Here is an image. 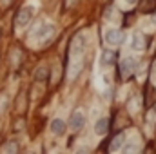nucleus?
<instances>
[{
    "mask_svg": "<svg viewBox=\"0 0 156 154\" xmlns=\"http://www.w3.org/2000/svg\"><path fill=\"white\" fill-rule=\"evenodd\" d=\"M31 18H33V9H31L29 5L22 7V9L16 13V16H15V29H24V27L31 22Z\"/></svg>",
    "mask_w": 156,
    "mask_h": 154,
    "instance_id": "nucleus-1",
    "label": "nucleus"
},
{
    "mask_svg": "<svg viewBox=\"0 0 156 154\" xmlns=\"http://www.w3.org/2000/svg\"><path fill=\"white\" fill-rule=\"evenodd\" d=\"M134 71H136V60L134 58H123L120 62V67H118V76L122 80H127Z\"/></svg>",
    "mask_w": 156,
    "mask_h": 154,
    "instance_id": "nucleus-2",
    "label": "nucleus"
},
{
    "mask_svg": "<svg viewBox=\"0 0 156 154\" xmlns=\"http://www.w3.org/2000/svg\"><path fill=\"white\" fill-rule=\"evenodd\" d=\"M55 33V27H53V24H40L38 27L33 31V38H37V40H47L51 35Z\"/></svg>",
    "mask_w": 156,
    "mask_h": 154,
    "instance_id": "nucleus-3",
    "label": "nucleus"
},
{
    "mask_svg": "<svg viewBox=\"0 0 156 154\" xmlns=\"http://www.w3.org/2000/svg\"><path fill=\"white\" fill-rule=\"evenodd\" d=\"M123 40H125V35H123V31H120V29H109V31L105 33V42H107L109 45H122Z\"/></svg>",
    "mask_w": 156,
    "mask_h": 154,
    "instance_id": "nucleus-4",
    "label": "nucleus"
},
{
    "mask_svg": "<svg viewBox=\"0 0 156 154\" xmlns=\"http://www.w3.org/2000/svg\"><path fill=\"white\" fill-rule=\"evenodd\" d=\"M83 125H85V116H83V113H80V111L73 113L71 120H69V127H71V131L76 132V131H80Z\"/></svg>",
    "mask_w": 156,
    "mask_h": 154,
    "instance_id": "nucleus-5",
    "label": "nucleus"
},
{
    "mask_svg": "<svg viewBox=\"0 0 156 154\" xmlns=\"http://www.w3.org/2000/svg\"><path fill=\"white\" fill-rule=\"evenodd\" d=\"M83 49H85V40H83V37L82 35L80 37H75L73 42H71V54L73 56H82Z\"/></svg>",
    "mask_w": 156,
    "mask_h": 154,
    "instance_id": "nucleus-6",
    "label": "nucleus"
},
{
    "mask_svg": "<svg viewBox=\"0 0 156 154\" xmlns=\"http://www.w3.org/2000/svg\"><path fill=\"white\" fill-rule=\"evenodd\" d=\"M109 125H111V121H109L107 118H102V120H98V121H96L94 132H96V134H100V136H104V134H107V131H109Z\"/></svg>",
    "mask_w": 156,
    "mask_h": 154,
    "instance_id": "nucleus-7",
    "label": "nucleus"
},
{
    "mask_svg": "<svg viewBox=\"0 0 156 154\" xmlns=\"http://www.w3.org/2000/svg\"><path fill=\"white\" fill-rule=\"evenodd\" d=\"M100 62H102V65H113L116 62V53L115 51H104Z\"/></svg>",
    "mask_w": 156,
    "mask_h": 154,
    "instance_id": "nucleus-8",
    "label": "nucleus"
},
{
    "mask_svg": "<svg viewBox=\"0 0 156 154\" xmlns=\"http://www.w3.org/2000/svg\"><path fill=\"white\" fill-rule=\"evenodd\" d=\"M51 131H53L55 134H64V132H66V121L60 120V118H55V120L51 121Z\"/></svg>",
    "mask_w": 156,
    "mask_h": 154,
    "instance_id": "nucleus-9",
    "label": "nucleus"
},
{
    "mask_svg": "<svg viewBox=\"0 0 156 154\" xmlns=\"http://www.w3.org/2000/svg\"><path fill=\"white\" fill-rule=\"evenodd\" d=\"M123 143H125V134L120 132V134H116V136L113 138V143L109 145V151H118V149H122Z\"/></svg>",
    "mask_w": 156,
    "mask_h": 154,
    "instance_id": "nucleus-10",
    "label": "nucleus"
},
{
    "mask_svg": "<svg viewBox=\"0 0 156 154\" xmlns=\"http://www.w3.org/2000/svg\"><path fill=\"white\" fill-rule=\"evenodd\" d=\"M133 49L134 51H144L145 49V38L142 35H134L133 37Z\"/></svg>",
    "mask_w": 156,
    "mask_h": 154,
    "instance_id": "nucleus-11",
    "label": "nucleus"
},
{
    "mask_svg": "<svg viewBox=\"0 0 156 154\" xmlns=\"http://www.w3.org/2000/svg\"><path fill=\"white\" fill-rule=\"evenodd\" d=\"M156 7V0H144L142 4H140V9L144 11V13H147V11H154Z\"/></svg>",
    "mask_w": 156,
    "mask_h": 154,
    "instance_id": "nucleus-12",
    "label": "nucleus"
},
{
    "mask_svg": "<svg viewBox=\"0 0 156 154\" xmlns=\"http://www.w3.org/2000/svg\"><path fill=\"white\" fill-rule=\"evenodd\" d=\"M45 76H47V67H42V69H40L38 73H37V80H38V82H42V80H45Z\"/></svg>",
    "mask_w": 156,
    "mask_h": 154,
    "instance_id": "nucleus-13",
    "label": "nucleus"
},
{
    "mask_svg": "<svg viewBox=\"0 0 156 154\" xmlns=\"http://www.w3.org/2000/svg\"><path fill=\"white\" fill-rule=\"evenodd\" d=\"M4 151H5V152H16V151H18V145L9 143V145H5V147H4Z\"/></svg>",
    "mask_w": 156,
    "mask_h": 154,
    "instance_id": "nucleus-14",
    "label": "nucleus"
},
{
    "mask_svg": "<svg viewBox=\"0 0 156 154\" xmlns=\"http://www.w3.org/2000/svg\"><path fill=\"white\" fill-rule=\"evenodd\" d=\"M75 2H76V0H66V7H71Z\"/></svg>",
    "mask_w": 156,
    "mask_h": 154,
    "instance_id": "nucleus-15",
    "label": "nucleus"
},
{
    "mask_svg": "<svg viewBox=\"0 0 156 154\" xmlns=\"http://www.w3.org/2000/svg\"><path fill=\"white\" fill-rule=\"evenodd\" d=\"M153 78H156V62H154V65H153Z\"/></svg>",
    "mask_w": 156,
    "mask_h": 154,
    "instance_id": "nucleus-16",
    "label": "nucleus"
},
{
    "mask_svg": "<svg viewBox=\"0 0 156 154\" xmlns=\"http://www.w3.org/2000/svg\"><path fill=\"white\" fill-rule=\"evenodd\" d=\"M125 2H127L129 5H133V4H136V0H125Z\"/></svg>",
    "mask_w": 156,
    "mask_h": 154,
    "instance_id": "nucleus-17",
    "label": "nucleus"
}]
</instances>
